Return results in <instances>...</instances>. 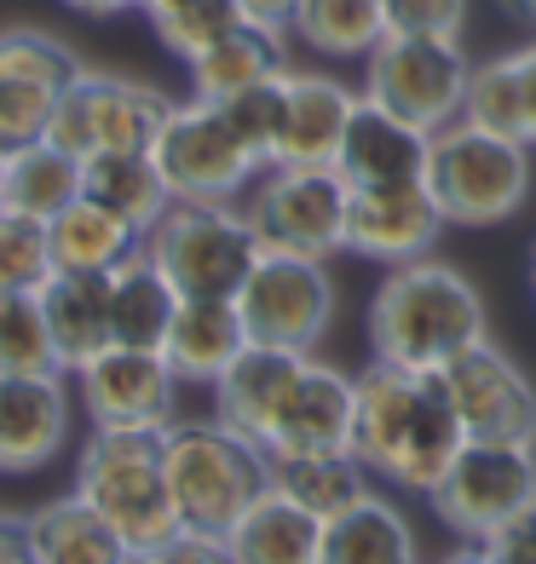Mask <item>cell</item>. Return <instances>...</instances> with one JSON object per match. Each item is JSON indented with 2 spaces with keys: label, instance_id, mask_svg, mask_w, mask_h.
Masks as SVG:
<instances>
[{
  "label": "cell",
  "instance_id": "6da1fadb",
  "mask_svg": "<svg viewBox=\"0 0 536 564\" xmlns=\"http://www.w3.org/2000/svg\"><path fill=\"white\" fill-rule=\"evenodd\" d=\"M468 444L462 415L450 403V387L439 369H398L375 364L357 375V426L352 449L364 455V467L404 496H432V484L444 478L455 449Z\"/></svg>",
  "mask_w": 536,
  "mask_h": 564
},
{
  "label": "cell",
  "instance_id": "7a4b0ae2",
  "mask_svg": "<svg viewBox=\"0 0 536 564\" xmlns=\"http://www.w3.org/2000/svg\"><path fill=\"white\" fill-rule=\"evenodd\" d=\"M484 340V300L444 260H404L369 300V357L398 369H444L455 351Z\"/></svg>",
  "mask_w": 536,
  "mask_h": 564
},
{
  "label": "cell",
  "instance_id": "3957f363",
  "mask_svg": "<svg viewBox=\"0 0 536 564\" xmlns=\"http://www.w3.org/2000/svg\"><path fill=\"white\" fill-rule=\"evenodd\" d=\"M162 438L168 432L150 426H93V438L75 455V496L116 524L127 553H157L185 530L168 490Z\"/></svg>",
  "mask_w": 536,
  "mask_h": 564
},
{
  "label": "cell",
  "instance_id": "277c9868",
  "mask_svg": "<svg viewBox=\"0 0 536 564\" xmlns=\"http://www.w3.org/2000/svg\"><path fill=\"white\" fill-rule=\"evenodd\" d=\"M168 490L191 535H225L271 484V455L225 421H173L162 438Z\"/></svg>",
  "mask_w": 536,
  "mask_h": 564
},
{
  "label": "cell",
  "instance_id": "5b68a950",
  "mask_svg": "<svg viewBox=\"0 0 536 564\" xmlns=\"http://www.w3.org/2000/svg\"><path fill=\"white\" fill-rule=\"evenodd\" d=\"M427 191L450 225H507L530 202V144L455 116L432 133Z\"/></svg>",
  "mask_w": 536,
  "mask_h": 564
},
{
  "label": "cell",
  "instance_id": "8992f818",
  "mask_svg": "<svg viewBox=\"0 0 536 564\" xmlns=\"http://www.w3.org/2000/svg\"><path fill=\"white\" fill-rule=\"evenodd\" d=\"M144 253L168 271L179 294L196 300H237L254 260L266 253L243 202H173L144 230Z\"/></svg>",
  "mask_w": 536,
  "mask_h": 564
},
{
  "label": "cell",
  "instance_id": "52a82bcc",
  "mask_svg": "<svg viewBox=\"0 0 536 564\" xmlns=\"http://www.w3.org/2000/svg\"><path fill=\"white\" fill-rule=\"evenodd\" d=\"M173 202H243L254 191V178L266 173V162L248 150V139L232 127L225 105L214 98H185L173 105L157 144H150Z\"/></svg>",
  "mask_w": 536,
  "mask_h": 564
},
{
  "label": "cell",
  "instance_id": "ba28073f",
  "mask_svg": "<svg viewBox=\"0 0 536 564\" xmlns=\"http://www.w3.org/2000/svg\"><path fill=\"white\" fill-rule=\"evenodd\" d=\"M248 219L266 248L283 253H312L335 260L346 253V214H352V185L329 162H277L254 178L248 191Z\"/></svg>",
  "mask_w": 536,
  "mask_h": 564
},
{
  "label": "cell",
  "instance_id": "9c48e42d",
  "mask_svg": "<svg viewBox=\"0 0 536 564\" xmlns=\"http://www.w3.org/2000/svg\"><path fill=\"white\" fill-rule=\"evenodd\" d=\"M168 110H173V98L162 87L82 64V75L64 87L53 121H46V139L69 150L75 162L98 156V150H150Z\"/></svg>",
  "mask_w": 536,
  "mask_h": 564
},
{
  "label": "cell",
  "instance_id": "30bf717a",
  "mask_svg": "<svg viewBox=\"0 0 536 564\" xmlns=\"http://www.w3.org/2000/svg\"><path fill=\"white\" fill-rule=\"evenodd\" d=\"M427 501L444 530H455L462 542H484L491 530H502L514 512L536 501V444L468 438Z\"/></svg>",
  "mask_w": 536,
  "mask_h": 564
},
{
  "label": "cell",
  "instance_id": "8fae6325",
  "mask_svg": "<svg viewBox=\"0 0 536 564\" xmlns=\"http://www.w3.org/2000/svg\"><path fill=\"white\" fill-rule=\"evenodd\" d=\"M335 276H329V260H312V253H283L266 248L254 260L248 282L237 289V312L248 340L260 346H289V351H318V340L335 323Z\"/></svg>",
  "mask_w": 536,
  "mask_h": 564
},
{
  "label": "cell",
  "instance_id": "7c38bea8",
  "mask_svg": "<svg viewBox=\"0 0 536 564\" xmlns=\"http://www.w3.org/2000/svg\"><path fill=\"white\" fill-rule=\"evenodd\" d=\"M473 58L462 53V41H432V35H387L364 58V98L398 110L404 121L439 133L462 116Z\"/></svg>",
  "mask_w": 536,
  "mask_h": 564
},
{
  "label": "cell",
  "instance_id": "4fadbf2b",
  "mask_svg": "<svg viewBox=\"0 0 536 564\" xmlns=\"http://www.w3.org/2000/svg\"><path fill=\"white\" fill-rule=\"evenodd\" d=\"M439 375L450 387V403L462 415L468 438L536 444V387L502 346H491V335L473 340L468 351H455Z\"/></svg>",
  "mask_w": 536,
  "mask_h": 564
},
{
  "label": "cell",
  "instance_id": "5bb4252c",
  "mask_svg": "<svg viewBox=\"0 0 536 564\" xmlns=\"http://www.w3.org/2000/svg\"><path fill=\"white\" fill-rule=\"evenodd\" d=\"M82 75V58L46 30H0V150L46 139L64 87Z\"/></svg>",
  "mask_w": 536,
  "mask_h": 564
},
{
  "label": "cell",
  "instance_id": "9a60e30c",
  "mask_svg": "<svg viewBox=\"0 0 536 564\" xmlns=\"http://www.w3.org/2000/svg\"><path fill=\"white\" fill-rule=\"evenodd\" d=\"M173 392L179 375L162 351L144 346H105L93 364L75 369V398H82L93 426H173Z\"/></svg>",
  "mask_w": 536,
  "mask_h": 564
},
{
  "label": "cell",
  "instance_id": "2e32d148",
  "mask_svg": "<svg viewBox=\"0 0 536 564\" xmlns=\"http://www.w3.org/2000/svg\"><path fill=\"white\" fill-rule=\"evenodd\" d=\"M444 208L432 202L427 178L421 185H375V191H352V214H346V253L375 265H404L432 253V242L444 237Z\"/></svg>",
  "mask_w": 536,
  "mask_h": 564
},
{
  "label": "cell",
  "instance_id": "e0dca14e",
  "mask_svg": "<svg viewBox=\"0 0 536 564\" xmlns=\"http://www.w3.org/2000/svg\"><path fill=\"white\" fill-rule=\"evenodd\" d=\"M357 426V375L323 364L305 351L294 387L277 409V426L266 438V455H323V449H352Z\"/></svg>",
  "mask_w": 536,
  "mask_h": 564
},
{
  "label": "cell",
  "instance_id": "ac0fdd59",
  "mask_svg": "<svg viewBox=\"0 0 536 564\" xmlns=\"http://www.w3.org/2000/svg\"><path fill=\"white\" fill-rule=\"evenodd\" d=\"M69 375H0V473L30 478L69 444Z\"/></svg>",
  "mask_w": 536,
  "mask_h": 564
},
{
  "label": "cell",
  "instance_id": "d6986e66",
  "mask_svg": "<svg viewBox=\"0 0 536 564\" xmlns=\"http://www.w3.org/2000/svg\"><path fill=\"white\" fill-rule=\"evenodd\" d=\"M432 156V133L416 121H404L398 110L357 98V110L346 121V139L335 150V167L352 191H375V185H421Z\"/></svg>",
  "mask_w": 536,
  "mask_h": 564
},
{
  "label": "cell",
  "instance_id": "ffe728a7",
  "mask_svg": "<svg viewBox=\"0 0 536 564\" xmlns=\"http://www.w3.org/2000/svg\"><path fill=\"white\" fill-rule=\"evenodd\" d=\"M300 364H305V351L248 340V346L237 351V364L208 387V392H214V421H225L232 432H243L248 444L266 449L271 426H277V409H283Z\"/></svg>",
  "mask_w": 536,
  "mask_h": 564
},
{
  "label": "cell",
  "instance_id": "44dd1931",
  "mask_svg": "<svg viewBox=\"0 0 536 564\" xmlns=\"http://www.w3.org/2000/svg\"><path fill=\"white\" fill-rule=\"evenodd\" d=\"M35 300H41L46 328H53V346H58L64 375H75L82 364H93L105 346H116L110 271H46Z\"/></svg>",
  "mask_w": 536,
  "mask_h": 564
},
{
  "label": "cell",
  "instance_id": "7402d4cb",
  "mask_svg": "<svg viewBox=\"0 0 536 564\" xmlns=\"http://www.w3.org/2000/svg\"><path fill=\"white\" fill-rule=\"evenodd\" d=\"M357 98L346 82L323 69H289V110H283V139H277V162H329L346 139V121L357 110ZM271 162V167H277Z\"/></svg>",
  "mask_w": 536,
  "mask_h": 564
},
{
  "label": "cell",
  "instance_id": "603a6c76",
  "mask_svg": "<svg viewBox=\"0 0 536 564\" xmlns=\"http://www.w3.org/2000/svg\"><path fill=\"white\" fill-rule=\"evenodd\" d=\"M323 519L289 501L283 490H266L248 501V512L225 530V547L237 564H323Z\"/></svg>",
  "mask_w": 536,
  "mask_h": 564
},
{
  "label": "cell",
  "instance_id": "cb8c5ba5",
  "mask_svg": "<svg viewBox=\"0 0 536 564\" xmlns=\"http://www.w3.org/2000/svg\"><path fill=\"white\" fill-rule=\"evenodd\" d=\"M243 346H248V328H243L237 300H196V294H185V300H179V312H173L162 357L173 364L179 380H191V387H214V380L237 364Z\"/></svg>",
  "mask_w": 536,
  "mask_h": 564
},
{
  "label": "cell",
  "instance_id": "d4e9b609",
  "mask_svg": "<svg viewBox=\"0 0 536 564\" xmlns=\"http://www.w3.org/2000/svg\"><path fill=\"white\" fill-rule=\"evenodd\" d=\"M289 30H271V23H254L243 18L232 35H219L208 53H196L185 69H191V93L196 98H232L254 82H266V75H283L289 69Z\"/></svg>",
  "mask_w": 536,
  "mask_h": 564
},
{
  "label": "cell",
  "instance_id": "484cf974",
  "mask_svg": "<svg viewBox=\"0 0 536 564\" xmlns=\"http://www.w3.org/2000/svg\"><path fill=\"white\" fill-rule=\"evenodd\" d=\"M271 490H283L318 519H341L364 496H375V473L357 449H323V455H271Z\"/></svg>",
  "mask_w": 536,
  "mask_h": 564
},
{
  "label": "cell",
  "instance_id": "4316f807",
  "mask_svg": "<svg viewBox=\"0 0 536 564\" xmlns=\"http://www.w3.org/2000/svg\"><path fill=\"white\" fill-rule=\"evenodd\" d=\"M30 553L35 564H121L127 542L116 535V524L82 496H58L30 512Z\"/></svg>",
  "mask_w": 536,
  "mask_h": 564
},
{
  "label": "cell",
  "instance_id": "83f0119b",
  "mask_svg": "<svg viewBox=\"0 0 536 564\" xmlns=\"http://www.w3.org/2000/svg\"><path fill=\"white\" fill-rule=\"evenodd\" d=\"M179 294L168 271L150 260V253H127V260L110 271V323H116V346H144V351H162L168 346V328L179 312Z\"/></svg>",
  "mask_w": 536,
  "mask_h": 564
},
{
  "label": "cell",
  "instance_id": "f1b7e54d",
  "mask_svg": "<svg viewBox=\"0 0 536 564\" xmlns=\"http://www.w3.org/2000/svg\"><path fill=\"white\" fill-rule=\"evenodd\" d=\"M46 248H53V271H116L127 253L144 248V230L98 208L93 196H75L64 214L46 219Z\"/></svg>",
  "mask_w": 536,
  "mask_h": 564
},
{
  "label": "cell",
  "instance_id": "f546056e",
  "mask_svg": "<svg viewBox=\"0 0 536 564\" xmlns=\"http://www.w3.org/2000/svg\"><path fill=\"white\" fill-rule=\"evenodd\" d=\"M82 196V162L58 150L53 139H30L12 144L0 156V208L30 214V219H53Z\"/></svg>",
  "mask_w": 536,
  "mask_h": 564
},
{
  "label": "cell",
  "instance_id": "4dcf8cb0",
  "mask_svg": "<svg viewBox=\"0 0 536 564\" xmlns=\"http://www.w3.org/2000/svg\"><path fill=\"white\" fill-rule=\"evenodd\" d=\"M82 196H93L98 208L121 214L139 230H150L173 208V191H168V178H162L150 150H98V156H87L82 162Z\"/></svg>",
  "mask_w": 536,
  "mask_h": 564
},
{
  "label": "cell",
  "instance_id": "1f68e13d",
  "mask_svg": "<svg viewBox=\"0 0 536 564\" xmlns=\"http://www.w3.org/2000/svg\"><path fill=\"white\" fill-rule=\"evenodd\" d=\"M323 564H421L416 530L404 519V507L387 496H364L352 512L329 519Z\"/></svg>",
  "mask_w": 536,
  "mask_h": 564
},
{
  "label": "cell",
  "instance_id": "d6a6232c",
  "mask_svg": "<svg viewBox=\"0 0 536 564\" xmlns=\"http://www.w3.org/2000/svg\"><path fill=\"white\" fill-rule=\"evenodd\" d=\"M289 35L323 58H369L387 41V7L380 0H294Z\"/></svg>",
  "mask_w": 536,
  "mask_h": 564
},
{
  "label": "cell",
  "instance_id": "836d02e7",
  "mask_svg": "<svg viewBox=\"0 0 536 564\" xmlns=\"http://www.w3.org/2000/svg\"><path fill=\"white\" fill-rule=\"evenodd\" d=\"M0 375H64L35 289L0 294Z\"/></svg>",
  "mask_w": 536,
  "mask_h": 564
},
{
  "label": "cell",
  "instance_id": "e575fe53",
  "mask_svg": "<svg viewBox=\"0 0 536 564\" xmlns=\"http://www.w3.org/2000/svg\"><path fill=\"white\" fill-rule=\"evenodd\" d=\"M462 116L491 127V133H514L525 139V93H519V58L502 53V58H484L468 75V98H462Z\"/></svg>",
  "mask_w": 536,
  "mask_h": 564
},
{
  "label": "cell",
  "instance_id": "d590c367",
  "mask_svg": "<svg viewBox=\"0 0 536 564\" xmlns=\"http://www.w3.org/2000/svg\"><path fill=\"white\" fill-rule=\"evenodd\" d=\"M232 127L248 139V150L260 156L266 167L277 162V139H283V110H289V69L283 75H266V82H254L232 98H219Z\"/></svg>",
  "mask_w": 536,
  "mask_h": 564
},
{
  "label": "cell",
  "instance_id": "8d00e7d4",
  "mask_svg": "<svg viewBox=\"0 0 536 564\" xmlns=\"http://www.w3.org/2000/svg\"><path fill=\"white\" fill-rule=\"evenodd\" d=\"M53 271V248H46V219L0 208V294L41 289Z\"/></svg>",
  "mask_w": 536,
  "mask_h": 564
},
{
  "label": "cell",
  "instance_id": "74e56055",
  "mask_svg": "<svg viewBox=\"0 0 536 564\" xmlns=\"http://www.w3.org/2000/svg\"><path fill=\"white\" fill-rule=\"evenodd\" d=\"M243 23V7L237 0H191V7H179V12H168V18H157V35H162V46L173 58H196V53H208V46L219 41V35H232Z\"/></svg>",
  "mask_w": 536,
  "mask_h": 564
},
{
  "label": "cell",
  "instance_id": "f35d334b",
  "mask_svg": "<svg viewBox=\"0 0 536 564\" xmlns=\"http://www.w3.org/2000/svg\"><path fill=\"white\" fill-rule=\"evenodd\" d=\"M380 7H387V35L462 41L468 30V0H380Z\"/></svg>",
  "mask_w": 536,
  "mask_h": 564
},
{
  "label": "cell",
  "instance_id": "ab89813d",
  "mask_svg": "<svg viewBox=\"0 0 536 564\" xmlns=\"http://www.w3.org/2000/svg\"><path fill=\"white\" fill-rule=\"evenodd\" d=\"M484 547L496 553V564H536V501L525 512H514L502 530L484 535Z\"/></svg>",
  "mask_w": 536,
  "mask_h": 564
},
{
  "label": "cell",
  "instance_id": "60d3db41",
  "mask_svg": "<svg viewBox=\"0 0 536 564\" xmlns=\"http://www.w3.org/2000/svg\"><path fill=\"white\" fill-rule=\"evenodd\" d=\"M157 564H237L232 547H225V535H191L179 530L168 547H157Z\"/></svg>",
  "mask_w": 536,
  "mask_h": 564
},
{
  "label": "cell",
  "instance_id": "b9f144b4",
  "mask_svg": "<svg viewBox=\"0 0 536 564\" xmlns=\"http://www.w3.org/2000/svg\"><path fill=\"white\" fill-rule=\"evenodd\" d=\"M519 93H525V144H536V41L519 46Z\"/></svg>",
  "mask_w": 536,
  "mask_h": 564
},
{
  "label": "cell",
  "instance_id": "7bdbcfd3",
  "mask_svg": "<svg viewBox=\"0 0 536 564\" xmlns=\"http://www.w3.org/2000/svg\"><path fill=\"white\" fill-rule=\"evenodd\" d=\"M0 564H35V553H30V530L12 524V519H0Z\"/></svg>",
  "mask_w": 536,
  "mask_h": 564
},
{
  "label": "cell",
  "instance_id": "ee69618b",
  "mask_svg": "<svg viewBox=\"0 0 536 564\" xmlns=\"http://www.w3.org/2000/svg\"><path fill=\"white\" fill-rule=\"evenodd\" d=\"M69 12H87V18H116V12H133L139 0H64Z\"/></svg>",
  "mask_w": 536,
  "mask_h": 564
},
{
  "label": "cell",
  "instance_id": "f6af8a7d",
  "mask_svg": "<svg viewBox=\"0 0 536 564\" xmlns=\"http://www.w3.org/2000/svg\"><path fill=\"white\" fill-rule=\"evenodd\" d=\"M439 564H496V553L484 547V542H462V547H455V553H444Z\"/></svg>",
  "mask_w": 536,
  "mask_h": 564
},
{
  "label": "cell",
  "instance_id": "bcb514c9",
  "mask_svg": "<svg viewBox=\"0 0 536 564\" xmlns=\"http://www.w3.org/2000/svg\"><path fill=\"white\" fill-rule=\"evenodd\" d=\"M496 7L514 18V23H525V30H536V0H496Z\"/></svg>",
  "mask_w": 536,
  "mask_h": 564
},
{
  "label": "cell",
  "instance_id": "7dc6e473",
  "mask_svg": "<svg viewBox=\"0 0 536 564\" xmlns=\"http://www.w3.org/2000/svg\"><path fill=\"white\" fill-rule=\"evenodd\" d=\"M179 7H191V0H139V12L157 23V18H168V12H179Z\"/></svg>",
  "mask_w": 536,
  "mask_h": 564
},
{
  "label": "cell",
  "instance_id": "c3c4849f",
  "mask_svg": "<svg viewBox=\"0 0 536 564\" xmlns=\"http://www.w3.org/2000/svg\"><path fill=\"white\" fill-rule=\"evenodd\" d=\"M121 564H157V553H127Z\"/></svg>",
  "mask_w": 536,
  "mask_h": 564
},
{
  "label": "cell",
  "instance_id": "681fc988",
  "mask_svg": "<svg viewBox=\"0 0 536 564\" xmlns=\"http://www.w3.org/2000/svg\"><path fill=\"white\" fill-rule=\"evenodd\" d=\"M530 289H536V248H530Z\"/></svg>",
  "mask_w": 536,
  "mask_h": 564
},
{
  "label": "cell",
  "instance_id": "f907efd6",
  "mask_svg": "<svg viewBox=\"0 0 536 564\" xmlns=\"http://www.w3.org/2000/svg\"><path fill=\"white\" fill-rule=\"evenodd\" d=\"M0 156H7V150H0Z\"/></svg>",
  "mask_w": 536,
  "mask_h": 564
}]
</instances>
